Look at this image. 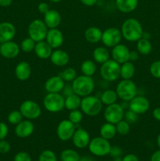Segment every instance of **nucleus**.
Here are the masks:
<instances>
[{
	"label": "nucleus",
	"instance_id": "f257e3e1",
	"mask_svg": "<svg viewBox=\"0 0 160 161\" xmlns=\"http://www.w3.org/2000/svg\"><path fill=\"white\" fill-rule=\"evenodd\" d=\"M122 38L129 42H137L144 33L142 25L135 18L126 19L121 26Z\"/></svg>",
	"mask_w": 160,
	"mask_h": 161
},
{
	"label": "nucleus",
	"instance_id": "f03ea898",
	"mask_svg": "<svg viewBox=\"0 0 160 161\" xmlns=\"http://www.w3.org/2000/svg\"><path fill=\"white\" fill-rule=\"evenodd\" d=\"M72 86L74 93L83 97L92 94L95 88V83L92 77L81 75L72 82Z\"/></svg>",
	"mask_w": 160,
	"mask_h": 161
},
{
	"label": "nucleus",
	"instance_id": "7ed1b4c3",
	"mask_svg": "<svg viewBox=\"0 0 160 161\" xmlns=\"http://www.w3.org/2000/svg\"><path fill=\"white\" fill-rule=\"evenodd\" d=\"M80 108L83 113L86 116H95L101 112L103 104L99 97L90 94L82 97Z\"/></svg>",
	"mask_w": 160,
	"mask_h": 161
},
{
	"label": "nucleus",
	"instance_id": "20e7f679",
	"mask_svg": "<svg viewBox=\"0 0 160 161\" xmlns=\"http://www.w3.org/2000/svg\"><path fill=\"white\" fill-rule=\"evenodd\" d=\"M116 93L119 98L129 102L137 94V87L131 80H122L116 86Z\"/></svg>",
	"mask_w": 160,
	"mask_h": 161
},
{
	"label": "nucleus",
	"instance_id": "39448f33",
	"mask_svg": "<svg viewBox=\"0 0 160 161\" xmlns=\"http://www.w3.org/2000/svg\"><path fill=\"white\" fill-rule=\"evenodd\" d=\"M43 107L51 113H57L64 108V97L61 93H48L44 97Z\"/></svg>",
	"mask_w": 160,
	"mask_h": 161
},
{
	"label": "nucleus",
	"instance_id": "423d86ee",
	"mask_svg": "<svg viewBox=\"0 0 160 161\" xmlns=\"http://www.w3.org/2000/svg\"><path fill=\"white\" fill-rule=\"evenodd\" d=\"M121 64L113 59H109L100 66V73L105 81L114 82L120 77Z\"/></svg>",
	"mask_w": 160,
	"mask_h": 161
},
{
	"label": "nucleus",
	"instance_id": "0eeeda50",
	"mask_svg": "<svg viewBox=\"0 0 160 161\" xmlns=\"http://www.w3.org/2000/svg\"><path fill=\"white\" fill-rule=\"evenodd\" d=\"M89 151L95 157H105L109 155L111 145L109 140H107L102 137H95L90 140L88 146Z\"/></svg>",
	"mask_w": 160,
	"mask_h": 161
},
{
	"label": "nucleus",
	"instance_id": "6e6552de",
	"mask_svg": "<svg viewBox=\"0 0 160 161\" xmlns=\"http://www.w3.org/2000/svg\"><path fill=\"white\" fill-rule=\"evenodd\" d=\"M49 28L45 22L40 19H35L29 24L28 28V34L30 38L36 42L45 39Z\"/></svg>",
	"mask_w": 160,
	"mask_h": 161
},
{
	"label": "nucleus",
	"instance_id": "1a4fd4ad",
	"mask_svg": "<svg viewBox=\"0 0 160 161\" xmlns=\"http://www.w3.org/2000/svg\"><path fill=\"white\" fill-rule=\"evenodd\" d=\"M24 118L29 120L38 119L42 114V108L37 102L32 100H25L21 103L19 109Z\"/></svg>",
	"mask_w": 160,
	"mask_h": 161
},
{
	"label": "nucleus",
	"instance_id": "9d476101",
	"mask_svg": "<svg viewBox=\"0 0 160 161\" xmlns=\"http://www.w3.org/2000/svg\"><path fill=\"white\" fill-rule=\"evenodd\" d=\"M125 110L124 107L119 103H114L112 105H107L104 111V117L106 122L116 124L124 119Z\"/></svg>",
	"mask_w": 160,
	"mask_h": 161
},
{
	"label": "nucleus",
	"instance_id": "9b49d317",
	"mask_svg": "<svg viewBox=\"0 0 160 161\" xmlns=\"http://www.w3.org/2000/svg\"><path fill=\"white\" fill-rule=\"evenodd\" d=\"M122 39V36L121 30L115 27L107 28L102 32L101 42L105 47L112 48L115 47L120 43Z\"/></svg>",
	"mask_w": 160,
	"mask_h": 161
},
{
	"label": "nucleus",
	"instance_id": "f8f14e48",
	"mask_svg": "<svg viewBox=\"0 0 160 161\" xmlns=\"http://www.w3.org/2000/svg\"><path fill=\"white\" fill-rule=\"evenodd\" d=\"M76 127L69 119H63L56 127V135L62 142L69 141L72 138Z\"/></svg>",
	"mask_w": 160,
	"mask_h": 161
},
{
	"label": "nucleus",
	"instance_id": "ddd939ff",
	"mask_svg": "<svg viewBox=\"0 0 160 161\" xmlns=\"http://www.w3.org/2000/svg\"><path fill=\"white\" fill-rule=\"evenodd\" d=\"M150 108V102L148 99L144 96H135L129 102V109L134 112L137 115L147 113Z\"/></svg>",
	"mask_w": 160,
	"mask_h": 161
},
{
	"label": "nucleus",
	"instance_id": "4468645a",
	"mask_svg": "<svg viewBox=\"0 0 160 161\" xmlns=\"http://www.w3.org/2000/svg\"><path fill=\"white\" fill-rule=\"evenodd\" d=\"M20 46L13 40L0 44V54L6 59L17 58L20 53Z\"/></svg>",
	"mask_w": 160,
	"mask_h": 161
},
{
	"label": "nucleus",
	"instance_id": "2eb2a0df",
	"mask_svg": "<svg viewBox=\"0 0 160 161\" xmlns=\"http://www.w3.org/2000/svg\"><path fill=\"white\" fill-rule=\"evenodd\" d=\"M72 142L76 148L80 149L88 147L90 142V135L89 132L83 128H77L72 136Z\"/></svg>",
	"mask_w": 160,
	"mask_h": 161
},
{
	"label": "nucleus",
	"instance_id": "dca6fc26",
	"mask_svg": "<svg viewBox=\"0 0 160 161\" xmlns=\"http://www.w3.org/2000/svg\"><path fill=\"white\" fill-rule=\"evenodd\" d=\"M64 35L58 28L48 30L45 40L53 49H59L64 43Z\"/></svg>",
	"mask_w": 160,
	"mask_h": 161
},
{
	"label": "nucleus",
	"instance_id": "f3484780",
	"mask_svg": "<svg viewBox=\"0 0 160 161\" xmlns=\"http://www.w3.org/2000/svg\"><path fill=\"white\" fill-rule=\"evenodd\" d=\"M130 52V50L127 46L119 43L111 49V59L122 64L129 61Z\"/></svg>",
	"mask_w": 160,
	"mask_h": 161
},
{
	"label": "nucleus",
	"instance_id": "a211bd4d",
	"mask_svg": "<svg viewBox=\"0 0 160 161\" xmlns=\"http://www.w3.org/2000/svg\"><path fill=\"white\" fill-rule=\"evenodd\" d=\"M35 130V126L31 120L23 119L15 127V135L20 138H26L31 136Z\"/></svg>",
	"mask_w": 160,
	"mask_h": 161
},
{
	"label": "nucleus",
	"instance_id": "6ab92c4d",
	"mask_svg": "<svg viewBox=\"0 0 160 161\" xmlns=\"http://www.w3.org/2000/svg\"><path fill=\"white\" fill-rule=\"evenodd\" d=\"M16 28L11 22L3 21L0 23V43L13 39L16 36Z\"/></svg>",
	"mask_w": 160,
	"mask_h": 161
},
{
	"label": "nucleus",
	"instance_id": "aec40b11",
	"mask_svg": "<svg viewBox=\"0 0 160 161\" xmlns=\"http://www.w3.org/2000/svg\"><path fill=\"white\" fill-rule=\"evenodd\" d=\"M64 86V80L59 75H57L49 78L45 81L44 87L48 93H61Z\"/></svg>",
	"mask_w": 160,
	"mask_h": 161
},
{
	"label": "nucleus",
	"instance_id": "412c9836",
	"mask_svg": "<svg viewBox=\"0 0 160 161\" xmlns=\"http://www.w3.org/2000/svg\"><path fill=\"white\" fill-rule=\"evenodd\" d=\"M52 64L57 67H64L69 62V55L64 50L61 49H55L53 50L52 54L50 58Z\"/></svg>",
	"mask_w": 160,
	"mask_h": 161
},
{
	"label": "nucleus",
	"instance_id": "4be33fe9",
	"mask_svg": "<svg viewBox=\"0 0 160 161\" xmlns=\"http://www.w3.org/2000/svg\"><path fill=\"white\" fill-rule=\"evenodd\" d=\"M43 21L49 29L57 28L61 23V16L56 9H50L44 14Z\"/></svg>",
	"mask_w": 160,
	"mask_h": 161
},
{
	"label": "nucleus",
	"instance_id": "5701e85b",
	"mask_svg": "<svg viewBox=\"0 0 160 161\" xmlns=\"http://www.w3.org/2000/svg\"><path fill=\"white\" fill-rule=\"evenodd\" d=\"M14 73L17 80L20 81H26L31 75V65L27 61H20L16 65Z\"/></svg>",
	"mask_w": 160,
	"mask_h": 161
},
{
	"label": "nucleus",
	"instance_id": "b1692460",
	"mask_svg": "<svg viewBox=\"0 0 160 161\" xmlns=\"http://www.w3.org/2000/svg\"><path fill=\"white\" fill-rule=\"evenodd\" d=\"M53 50V49L47 43L46 41L43 40L36 42L34 51L38 58L45 60L50 58Z\"/></svg>",
	"mask_w": 160,
	"mask_h": 161
},
{
	"label": "nucleus",
	"instance_id": "393cba45",
	"mask_svg": "<svg viewBox=\"0 0 160 161\" xmlns=\"http://www.w3.org/2000/svg\"><path fill=\"white\" fill-rule=\"evenodd\" d=\"M101 29L97 27L92 26L88 28L84 32V37L86 40L89 43H97L101 41L102 37Z\"/></svg>",
	"mask_w": 160,
	"mask_h": 161
},
{
	"label": "nucleus",
	"instance_id": "a878e982",
	"mask_svg": "<svg viewBox=\"0 0 160 161\" xmlns=\"http://www.w3.org/2000/svg\"><path fill=\"white\" fill-rule=\"evenodd\" d=\"M118 9L124 14H129L136 9L138 0H115Z\"/></svg>",
	"mask_w": 160,
	"mask_h": 161
},
{
	"label": "nucleus",
	"instance_id": "bb28decb",
	"mask_svg": "<svg viewBox=\"0 0 160 161\" xmlns=\"http://www.w3.org/2000/svg\"><path fill=\"white\" fill-rule=\"evenodd\" d=\"M93 58L94 61L102 64L110 59V53L104 47H98L94 49L93 52Z\"/></svg>",
	"mask_w": 160,
	"mask_h": 161
},
{
	"label": "nucleus",
	"instance_id": "cd10ccee",
	"mask_svg": "<svg viewBox=\"0 0 160 161\" xmlns=\"http://www.w3.org/2000/svg\"><path fill=\"white\" fill-rule=\"evenodd\" d=\"M82 102V97L76 94H72L71 95L64 97V108L69 111L78 109L80 108Z\"/></svg>",
	"mask_w": 160,
	"mask_h": 161
},
{
	"label": "nucleus",
	"instance_id": "c85d7f7f",
	"mask_svg": "<svg viewBox=\"0 0 160 161\" xmlns=\"http://www.w3.org/2000/svg\"><path fill=\"white\" fill-rule=\"evenodd\" d=\"M117 135L115 124L106 122L100 127V135L107 140H111Z\"/></svg>",
	"mask_w": 160,
	"mask_h": 161
},
{
	"label": "nucleus",
	"instance_id": "c756f323",
	"mask_svg": "<svg viewBox=\"0 0 160 161\" xmlns=\"http://www.w3.org/2000/svg\"><path fill=\"white\" fill-rule=\"evenodd\" d=\"M135 66L133 62L128 61L120 66V77L122 80H131L135 74Z\"/></svg>",
	"mask_w": 160,
	"mask_h": 161
},
{
	"label": "nucleus",
	"instance_id": "7c9ffc66",
	"mask_svg": "<svg viewBox=\"0 0 160 161\" xmlns=\"http://www.w3.org/2000/svg\"><path fill=\"white\" fill-rule=\"evenodd\" d=\"M117 93L114 90H106L101 94L100 99L103 105H110L112 104L116 103L118 100Z\"/></svg>",
	"mask_w": 160,
	"mask_h": 161
},
{
	"label": "nucleus",
	"instance_id": "2f4dec72",
	"mask_svg": "<svg viewBox=\"0 0 160 161\" xmlns=\"http://www.w3.org/2000/svg\"><path fill=\"white\" fill-rule=\"evenodd\" d=\"M136 50L141 55H148L152 50V42L149 39L141 38L136 42Z\"/></svg>",
	"mask_w": 160,
	"mask_h": 161
},
{
	"label": "nucleus",
	"instance_id": "473e14b6",
	"mask_svg": "<svg viewBox=\"0 0 160 161\" xmlns=\"http://www.w3.org/2000/svg\"><path fill=\"white\" fill-rule=\"evenodd\" d=\"M83 75L92 77L97 71V66L92 60H85L80 66Z\"/></svg>",
	"mask_w": 160,
	"mask_h": 161
},
{
	"label": "nucleus",
	"instance_id": "72a5a7b5",
	"mask_svg": "<svg viewBox=\"0 0 160 161\" xmlns=\"http://www.w3.org/2000/svg\"><path fill=\"white\" fill-rule=\"evenodd\" d=\"M80 157L78 153L72 149H64L60 155L61 161H79Z\"/></svg>",
	"mask_w": 160,
	"mask_h": 161
},
{
	"label": "nucleus",
	"instance_id": "f704fd0d",
	"mask_svg": "<svg viewBox=\"0 0 160 161\" xmlns=\"http://www.w3.org/2000/svg\"><path fill=\"white\" fill-rule=\"evenodd\" d=\"M59 75L64 80V82L71 83L77 77V72L73 68L67 67L60 72Z\"/></svg>",
	"mask_w": 160,
	"mask_h": 161
},
{
	"label": "nucleus",
	"instance_id": "c9c22d12",
	"mask_svg": "<svg viewBox=\"0 0 160 161\" xmlns=\"http://www.w3.org/2000/svg\"><path fill=\"white\" fill-rule=\"evenodd\" d=\"M36 42L33 40L31 38L28 36V38H25L21 41L20 45V50L25 53H30L31 51H34L35 47Z\"/></svg>",
	"mask_w": 160,
	"mask_h": 161
},
{
	"label": "nucleus",
	"instance_id": "e433bc0d",
	"mask_svg": "<svg viewBox=\"0 0 160 161\" xmlns=\"http://www.w3.org/2000/svg\"><path fill=\"white\" fill-rule=\"evenodd\" d=\"M23 115L21 114L20 110H13L8 114L7 120L12 125H17L21 120H23Z\"/></svg>",
	"mask_w": 160,
	"mask_h": 161
},
{
	"label": "nucleus",
	"instance_id": "4c0bfd02",
	"mask_svg": "<svg viewBox=\"0 0 160 161\" xmlns=\"http://www.w3.org/2000/svg\"><path fill=\"white\" fill-rule=\"evenodd\" d=\"M115 127L117 134L122 135V136L128 135L130 131V124L128 122H126L124 119L119 121V123H117L115 124Z\"/></svg>",
	"mask_w": 160,
	"mask_h": 161
},
{
	"label": "nucleus",
	"instance_id": "58836bf2",
	"mask_svg": "<svg viewBox=\"0 0 160 161\" xmlns=\"http://www.w3.org/2000/svg\"><path fill=\"white\" fill-rule=\"evenodd\" d=\"M83 119V113L81 110L75 109L70 111L68 114V119L75 125L80 124Z\"/></svg>",
	"mask_w": 160,
	"mask_h": 161
},
{
	"label": "nucleus",
	"instance_id": "ea45409f",
	"mask_svg": "<svg viewBox=\"0 0 160 161\" xmlns=\"http://www.w3.org/2000/svg\"><path fill=\"white\" fill-rule=\"evenodd\" d=\"M38 161H57V157L53 151L45 149L41 153Z\"/></svg>",
	"mask_w": 160,
	"mask_h": 161
},
{
	"label": "nucleus",
	"instance_id": "a19ab883",
	"mask_svg": "<svg viewBox=\"0 0 160 161\" xmlns=\"http://www.w3.org/2000/svg\"><path fill=\"white\" fill-rule=\"evenodd\" d=\"M149 71L155 78L160 79V61H155L150 65Z\"/></svg>",
	"mask_w": 160,
	"mask_h": 161
},
{
	"label": "nucleus",
	"instance_id": "79ce46f5",
	"mask_svg": "<svg viewBox=\"0 0 160 161\" xmlns=\"http://www.w3.org/2000/svg\"><path fill=\"white\" fill-rule=\"evenodd\" d=\"M137 116L138 115L136 114V113H135L134 112L129 109L127 110V111H125V114H124V119L131 125V124H134L137 121Z\"/></svg>",
	"mask_w": 160,
	"mask_h": 161
},
{
	"label": "nucleus",
	"instance_id": "37998d69",
	"mask_svg": "<svg viewBox=\"0 0 160 161\" xmlns=\"http://www.w3.org/2000/svg\"><path fill=\"white\" fill-rule=\"evenodd\" d=\"M14 161H31V157L27 152H19L14 156Z\"/></svg>",
	"mask_w": 160,
	"mask_h": 161
},
{
	"label": "nucleus",
	"instance_id": "c03bdc74",
	"mask_svg": "<svg viewBox=\"0 0 160 161\" xmlns=\"http://www.w3.org/2000/svg\"><path fill=\"white\" fill-rule=\"evenodd\" d=\"M11 146L9 142L5 139L0 140V153L6 154L10 151Z\"/></svg>",
	"mask_w": 160,
	"mask_h": 161
},
{
	"label": "nucleus",
	"instance_id": "a18cd8bd",
	"mask_svg": "<svg viewBox=\"0 0 160 161\" xmlns=\"http://www.w3.org/2000/svg\"><path fill=\"white\" fill-rule=\"evenodd\" d=\"M9 134V127L4 122H0V140H3Z\"/></svg>",
	"mask_w": 160,
	"mask_h": 161
},
{
	"label": "nucleus",
	"instance_id": "49530a36",
	"mask_svg": "<svg viewBox=\"0 0 160 161\" xmlns=\"http://www.w3.org/2000/svg\"><path fill=\"white\" fill-rule=\"evenodd\" d=\"M122 153V150L119 146H111V150H110L109 155L111 156L112 158H118V157H121V155Z\"/></svg>",
	"mask_w": 160,
	"mask_h": 161
},
{
	"label": "nucleus",
	"instance_id": "de8ad7c7",
	"mask_svg": "<svg viewBox=\"0 0 160 161\" xmlns=\"http://www.w3.org/2000/svg\"><path fill=\"white\" fill-rule=\"evenodd\" d=\"M38 9H39L40 14H45L50 10V6H49L46 3H40L39 4V6H38Z\"/></svg>",
	"mask_w": 160,
	"mask_h": 161
},
{
	"label": "nucleus",
	"instance_id": "09e8293b",
	"mask_svg": "<svg viewBox=\"0 0 160 161\" xmlns=\"http://www.w3.org/2000/svg\"><path fill=\"white\" fill-rule=\"evenodd\" d=\"M61 92L63 93L62 95L65 96V97L74 94V91H73V89H72V85H65V86H64V87L63 88V90Z\"/></svg>",
	"mask_w": 160,
	"mask_h": 161
},
{
	"label": "nucleus",
	"instance_id": "8fccbe9b",
	"mask_svg": "<svg viewBox=\"0 0 160 161\" xmlns=\"http://www.w3.org/2000/svg\"><path fill=\"white\" fill-rule=\"evenodd\" d=\"M122 161H139V159L135 154L128 153L122 157Z\"/></svg>",
	"mask_w": 160,
	"mask_h": 161
},
{
	"label": "nucleus",
	"instance_id": "3c124183",
	"mask_svg": "<svg viewBox=\"0 0 160 161\" xmlns=\"http://www.w3.org/2000/svg\"><path fill=\"white\" fill-rule=\"evenodd\" d=\"M139 58V53L137 50H131L130 52V56H129V61L131 62H134L136 61Z\"/></svg>",
	"mask_w": 160,
	"mask_h": 161
},
{
	"label": "nucleus",
	"instance_id": "603ef678",
	"mask_svg": "<svg viewBox=\"0 0 160 161\" xmlns=\"http://www.w3.org/2000/svg\"><path fill=\"white\" fill-rule=\"evenodd\" d=\"M80 2L86 6H93L97 3V0H80Z\"/></svg>",
	"mask_w": 160,
	"mask_h": 161
},
{
	"label": "nucleus",
	"instance_id": "864d4df0",
	"mask_svg": "<svg viewBox=\"0 0 160 161\" xmlns=\"http://www.w3.org/2000/svg\"><path fill=\"white\" fill-rule=\"evenodd\" d=\"M152 116L155 118L156 120L160 121V108L158 107V108H155V109L152 112Z\"/></svg>",
	"mask_w": 160,
	"mask_h": 161
},
{
	"label": "nucleus",
	"instance_id": "5fc2aeb1",
	"mask_svg": "<svg viewBox=\"0 0 160 161\" xmlns=\"http://www.w3.org/2000/svg\"><path fill=\"white\" fill-rule=\"evenodd\" d=\"M150 161H160V149L154 153L151 157Z\"/></svg>",
	"mask_w": 160,
	"mask_h": 161
},
{
	"label": "nucleus",
	"instance_id": "6e6d98bb",
	"mask_svg": "<svg viewBox=\"0 0 160 161\" xmlns=\"http://www.w3.org/2000/svg\"><path fill=\"white\" fill-rule=\"evenodd\" d=\"M13 3V0H0V6L3 7H8Z\"/></svg>",
	"mask_w": 160,
	"mask_h": 161
},
{
	"label": "nucleus",
	"instance_id": "4d7b16f0",
	"mask_svg": "<svg viewBox=\"0 0 160 161\" xmlns=\"http://www.w3.org/2000/svg\"><path fill=\"white\" fill-rule=\"evenodd\" d=\"M79 161H95L94 159L90 156H83L79 159Z\"/></svg>",
	"mask_w": 160,
	"mask_h": 161
},
{
	"label": "nucleus",
	"instance_id": "13d9d810",
	"mask_svg": "<svg viewBox=\"0 0 160 161\" xmlns=\"http://www.w3.org/2000/svg\"><path fill=\"white\" fill-rule=\"evenodd\" d=\"M157 145H158V148L160 149V134L157 137Z\"/></svg>",
	"mask_w": 160,
	"mask_h": 161
},
{
	"label": "nucleus",
	"instance_id": "bf43d9fd",
	"mask_svg": "<svg viewBox=\"0 0 160 161\" xmlns=\"http://www.w3.org/2000/svg\"><path fill=\"white\" fill-rule=\"evenodd\" d=\"M50 2H52V3H59V2L62 1V0H50Z\"/></svg>",
	"mask_w": 160,
	"mask_h": 161
},
{
	"label": "nucleus",
	"instance_id": "052dcab7",
	"mask_svg": "<svg viewBox=\"0 0 160 161\" xmlns=\"http://www.w3.org/2000/svg\"><path fill=\"white\" fill-rule=\"evenodd\" d=\"M0 44H1V43H0Z\"/></svg>",
	"mask_w": 160,
	"mask_h": 161
}]
</instances>
